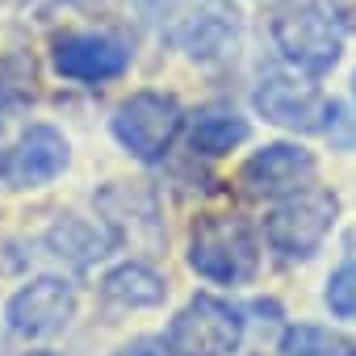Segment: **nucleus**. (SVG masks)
<instances>
[{"label":"nucleus","mask_w":356,"mask_h":356,"mask_svg":"<svg viewBox=\"0 0 356 356\" xmlns=\"http://www.w3.org/2000/svg\"><path fill=\"white\" fill-rule=\"evenodd\" d=\"M189 268L218 285H243L260 268V243L243 218L210 214L189 235Z\"/></svg>","instance_id":"1"},{"label":"nucleus","mask_w":356,"mask_h":356,"mask_svg":"<svg viewBox=\"0 0 356 356\" xmlns=\"http://www.w3.org/2000/svg\"><path fill=\"white\" fill-rule=\"evenodd\" d=\"M335 218H339V197L331 189H298L289 202H281L264 218V239L281 256L306 260V256H314L323 248Z\"/></svg>","instance_id":"2"},{"label":"nucleus","mask_w":356,"mask_h":356,"mask_svg":"<svg viewBox=\"0 0 356 356\" xmlns=\"http://www.w3.org/2000/svg\"><path fill=\"white\" fill-rule=\"evenodd\" d=\"M181 122H185V113H181V105H176V97L143 88V92L126 97V101L113 109V122H109V126H113V138H118L134 159L155 163V159L168 155L172 138L181 134Z\"/></svg>","instance_id":"3"},{"label":"nucleus","mask_w":356,"mask_h":356,"mask_svg":"<svg viewBox=\"0 0 356 356\" xmlns=\"http://www.w3.org/2000/svg\"><path fill=\"white\" fill-rule=\"evenodd\" d=\"M243 343V314L210 293H197L168 323V348L176 356H231Z\"/></svg>","instance_id":"4"},{"label":"nucleus","mask_w":356,"mask_h":356,"mask_svg":"<svg viewBox=\"0 0 356 356\" xmlns=\"http://www.w3.org/2000/svg\"><path fill=\"white\" fill-rule=\"evenodd\" d=\"M273 38L281 47V55L293 67H302L306 76H327L339 63V55H343L339 26L323 9H314V5H302V9L281 13L277 26H273Z\"/></svg>","instance_id":"5"},{"label":"nucleus","mask_w":356,"mask_h":356,"mask_svg":"<svg viewBox=\"0 0 356 356\" xmlns=\"http://www.w3.org/2000/svg\"><path fill=\"white\" fill-rule=\"evenodd\" d=\"M256 109L264 113V122L298 130V134H318L335 122V101L327 92H318L314 84H298L285 76H268L256 88Z\"/></svg>","instance_id":"6"},{"label":"nucleus","mask_w":356,"mask_h":356,"mask_svg":"<svg viewBox=\"0 0 356 356\" xmlns=\"http://www.w3.org/2000/svg\"><path fill=\"white\" fill-rule=\"evenodd\" d=\"M51 63L67 80L101 84V80H118L130 67V47L109 34H63L51 47Z\"/></svg>","instance_id":"7"},{"label":"nucleus","mask_w":356,"mask_h":356,"mask_svg":"<svg viewBox=\"0 0 356 356\" xmlns=\"http://www.w3.org/2000/svg\"><path fill=\"white\" fill-rule=\"evenodd\" d=\"M72 314H76V289L63 277H38L22 285L5 306V318L17 335H55L59 327L72 323Z\"/></svg>","instance_id":"8"},{"label":"nucleus","mask_w":356,"mask_h":356,"mask_svg":"<svg viewBox=\"0 0 356 356\" xmlns=\"http://www.w3.org/2000/svg\"><path fill=\"white\" fill-rule=\"evenodd\" d=\"M314 176V155L298 143H273L260 147L243 168H239V181L252 197H285L298 193L306 181Z\"/></svg>","instance_id":"9"},{"label":"nucleus","mask_w":356,"mask_h":356,"mask_svg":"<svg viewBox=\"0 0 356 356\" xmlns=\"http://www.w3.org/2000/svg\"><path fill=\"white\" fill-rule=\"evenodd\" d=\"M67 163H72L67 138L55 126H30L17 138V147L9 151L5 176H9V185H17V189H38V185H51Z\"/></svg>","instance_id":"10"},{"label":"nucleus","mask_w":356,"mask_h":356,"mask_svg":"<svg viewBox=\"0 0 356 356\" xmlns=\"http://www.w3.org/2000/svg\"><path fill=\"white\" fill-rule=\"evenodd\" d=\"M235 42H239V17L227 0H210L202 9V17L189 26L185 34V51L202 63H214V59H227L235 55Z\"/></svg>","instance_id":"11"},{"label":"nucleus","mask_w":356,"mask_h":356,"mask_svg":"<svg viewBox=\"0 0 356 356\" xmlns=\"http://www.w3.org/2000/svg\"><path fill=\"white\" fill-rule=\"evenodd\" d=\"M101 293H105V302H113V306L143 310V306H159V302L168 298V281H163L151 264L126 260V264H118L113 273H105Z\"/></svg>","instance_id":"12"},{"label":"nucleus","mask_w":356,"mask_h":356,"mask_svg":"<svg viewBox=\"0 0 356 356\" xmlns=\"http://www.w3.org/2000/svg\"><path fill=\"white\" fill-rule=\"evenodd\" d=\"M47 243H51V252H55L59 260H72V264H92V260H101L105 248H109V239H105L97 227H88L84 218H63V222H55L51 235H47Z\"/></svg>","instance_id":"13"},{"label":"nucleus","mask_w":356,"mask_h":356,"mask_svg":"<svg viewBox=\"0 0 356 356\" xmlns=\"http://www.w3.org/2000/svg\"><path fill=\"white\" fill-rule=\"evenodd\" d=\"M248 138V122L235 113H206L197 118V126L189 130V147L197 155H227Z\"/></svg>","instance_id":"14"},{"label":"nucleus","mask_w":356,"mask_h":356,"mask_svg":"<svg viewBox=\"0 0 356 356\" xmlns=\"http://www.w3.org/2000/svg\"><path fill=\"white\" fill-rule=\"evenodd\" d=\"M352 352L356 348L343 335H335L327 327H310V323L289 327L281 335V356H352Z\"/></svg>","instance_id":"15"},{"label":"nucleus","mask_w":356,"mask_h":356,"mask_svg":"<svg viewBox=\"0 0 356 356\" xmlns=\"http://www.w3.org/2000/svg\"><path fill=\"white\" fill-rule=\"evenodd\" d=\"M323 302H327L331 314L356 318V260L331 273V281H327V289H323Z\"/></svg>","instance_id":"16"},{"label":"nucleus","mask_w":356,"mask_h":356,"mask_svg":"<svg viewBox=\"0 0 356 356\" xmlns=\"http://www.w3.org/2000/svg\"><path fill=\"white\" fill-rule=\"evenodd\" d=\"M113 356H176L163 339H134V343H126V348H118Z\"/></svg>","instance_id":"17"},{"label":"nucleus","mask_w":356,"mask_h":356,"mask_svg":"<svg viewBox=\"0 0 356 356\" xmlns=\"http://www.w3.org/2000/svg\"><path fill=\"white\" fill-rule=\"evenodd\" d=\"M176 5H181V0H143V9H147V13H155V17H163V13H172Z\"/></svg>","instance_id":"18"},{"label":"nucleus","mask_w":356,"mask_h":356,"mask_svg":"<svg viewBox=\"0 0 356 356\" xmlns=\"http://www.w3.org/2000/svg\"><path fill=\"white\" fill-rule=\"evenodd\" d=\"M30 356H59V352H30Z\"/></svg>","instance_id":"19"},{"label":"nucleus","mask_w":356,"mask_h":356,"mask_svg":"<svg viewBox=\"0 0 356 356\" xmlns=\"http://www.w3.org/2000/svg\"><path fill=\"white\" fill-rule=\"evenodd\" d=\"M352 92H356V76H352Z\"/></svg>","instance_id":"20"},{"label":"nucleus","mask_w":356,"mask_h":356,"mask_svg":"<svg viewBox=\"0 0 356 356\" xmlns=\"http://www.w3.org/2000/svg\"><path fill=\"white\" fill-rule=\"evenodd\" d=\"M352 356H356V352H352Z\"/></svg>","instance_id":"21"}]
</instances>
